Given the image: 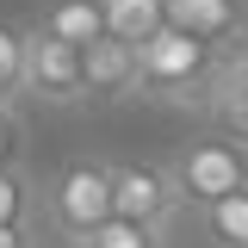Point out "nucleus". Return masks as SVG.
Returning <instances> with one entry per match:
<instances>
[{"label": "nucleus", "instance_id": "16", "mask_svg": "<svg viewBox=\"0 0 248 248\" xmlns=\"http://www.w3.org/2000/svg\"><path fill=\"white\" fill-rule=\"evenodd\" d=\"M44 230H19V223H0V248H37Z\"/></svg>", "mask_w": 248, "mask_h": 248}, {"label": "nucleus", "instance_id": "1", "mask_svg": "<svg viewBox=\"0 0 248 248\" xmlns=\"http://www.w3.org/2000/svg\"><path fill=\"white\" fill-rule=\"evenodd\" d=\"M118 217V199H112V161H93V155H75L44 174V230L56 236L62 248L87 242L99 223Z\"/></svg>", "mask_w": 248, "mask_h": 248}, {"label": "nucleus", "instance_id": "12", "mask_svg": "<svg viewBox=\"0 0 248 248\" xmlns=\"http://www.w3.org/2000/svg\"><path fill=\"white\" fill-rule=\"evenodd\" d=\"M199 236L211 248H248V186L199 211Z\"/></svg>", "mask_w": 248, "mask_h": 248}, {"label": "nucleus", "instance_id": "6", "mask_svg": "<svg viewBox=\"0 0 248 248\" xmlns=\"http://www.w3.org/2000/svg\"><path fill=\"white\" fill-rule=\"evenodd\" d=\"M168 25L211 44V50H248V6L242 0H168Z\"/></svg>", "mask_w": 248, "mask_h": 248}, {"label": "nucleus", "instance_id": "3", "mask_svg": "<svg viewBox=\"0 0 248 248\" xmlns=\"http://www.w3.org/2000/svg\"><path fill=\"white\" fill-rule=\"evenodd\" d=\"M168 174L180 186L186 211H205V205H217V199H230V192L248 186V149L211 130V137H192V143H180L168 155Z\"/></svg>", "mask_w": 248, "mask_h": 248}, {"label": "nucleus", "instance_id": "15", "mask_svg": "<svg viewBox=\"0 0 248 248\" xmlns=\"http://www.w3.org/2000/svg\"><path fill=\"white\" fill-rule=\"evenodd\" d=\"M19 155H25V124L13 106H0V168H19Z\"/></svg>", "mask_w": 248, "mask_h": 248}, {"label": "nucleus", "instance_id": "14", "mask_svg": "<svg viewBox=\"0 0 248 248\" xmlns=\"http://www.w3.org/2000/svg\"><path fill=\"white\" fill-rule=\"evenodd\" d=\"M19 81H25V31L0 25V93L13 99V93H19Z\"/></svg>", "mask_w": 248, "mask_h": 248}, {"label": "nucleus", "instance_id": "8", "mask_svg": "<svg viewBox=\"0 0 248 248\" xmlns=\"http://www.w3.org/2000/svg\"><path fill=\"white\" fill-rule=\"evenodd\" d=\"M81 62H87V106L99 99H130V93H143V62H137V50L130 44H118V37H99L93 50H81Z\"/></svg>", "mask_w": 248, "mask_h": 248}, {"label": "nucleus", "instance_id": "17", "mask_svg": "<svg viewBox=\"0 0 248 248\" xmlns=\"http://www.w3.org/2000/svg\"><path fill=\"white\" fill-rule=\"evenodd\" d=\"M0 106H6V93H0Z\"/></svg>", "mask_w": 248, "mask_h": 248}, {"label": "nucleus", "instance_id": "10", "mask_svg": "<svg viewBox=\"0 0 248 248\" xmlns=\"http://www.w3.org/2000/svg\"><path fill=\"white\" fill-rule=\"evenodd\" d=\"M161 31H168V0H106V37L143 50Z\"/></svg>", "mask_w": 248, "mask_h": 248}, {"label": "nucleus", "instance_id": "4", "mask_svg": "<svg viewBox=\"0 0 248 248\" xmlns=\"http://www.w3.org/2000/svg\"><path fill=\"white\" fill-rule=\"evenodd\" d=\"M19 93L37 99V106H56V112L87 106V62H81V50H68L56 37H44L37 25H25V81H19Z\"/></svg>", "mask_w": 248, "mask_h": 248}, {"label": "nucleus", "instance_id": "5", "mask_svg": "<svg viewBox=\"0 0 248 248\" xmlns=\"http://www.w3.org/2000/svg\"><path fill=\"white\" fill-rule=\"evenodd\" d=\"M112 199H118V217L149 223V230H168V236H174V223L186 211L168 161H112Z\"/></svg>", "mask_w": 248, "mask_h": 248}, {"label": "nucleus", "instance_id": "7", "mask_svg": "<svg viewBox=\"0 0 248 248\" xmlns=\"http://www.w3.org/2000/svg\"><path fill=\"white\" fill-rule=\"evenodd\" d=\"M199 118L211 124L217 137H230V143H242V149H248V50H236V56L223 62V75L211 81Z\"/></svg>", "mask_w": 248, "mask_h": 248}, {"label": "nucleus", "instance_id": "11", "mask_svg": "<svg viewBox=\"0 0 248 248\" xmlns=\"http://www.w3.org/2000/svg\"><path fill=\"white\" fill-rule=\"evenodd\" d=\"M0 223H19V230H44V180L19 168H0Z\"/></svg>", "mask_w": 248, "mask_h": 248}, {"label": "nucleus", "instance_id": "13", "mask_svg": "<svg viewBox=\"0 0 248 248\" xmlns=\"http://www.w3.org/2000/svg\"><path fill=\"white\" fill-rule=\"evenodd\" d=\"M75 248H168V230H149V223L112 217V223H99L87 242H75Z\"/></svg>", "mask_w": 248, "mask_h": 248}, {"label": "nucleus", "instance_id": "2", "mask_svg": "<svg viewBox=\"0 0 248 248\" xmlns=\"http://www.w3.org/2000/svg\"><path fill=\"white\" fill-rule=\"evenodd\" d=\"M236 56V50H211V44H199V37H186V31H161V37H149L143 50H137V62H143V93L149 99H168V106H205V93H211V81L223 75V62Z\"/></svg>", "mask_w": 248, "mask_h": 248}, {"label": "nucleus", "instance_id": "9", "mask_svg": "<svg viewBox=\"0 0 248 248\" xmlns=\"http://www.w3.org/2000/svg\"><path fill=\"white\" fill-rule=\"evenodd\" d=\"M31 25L56 44H68V50H93L106 37V0H44Z\"/></svg>", "mask_w": 248, "mask_h": 248}]
</instances>
